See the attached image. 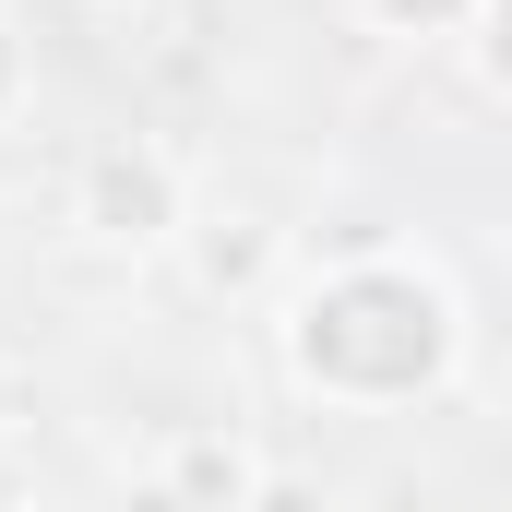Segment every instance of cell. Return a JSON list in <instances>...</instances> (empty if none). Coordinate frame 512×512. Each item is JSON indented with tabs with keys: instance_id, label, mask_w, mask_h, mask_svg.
<instances>
[{
	"instance_id": "6",
	"label": "cell",
	"mask_w": 512,
	"mask_h": 512,
	"mask_svg": "<svg viewBox=\"0 0 512 512\" xmlns=\"http://www.w3.org/2000/svg\"><path fill=\"white\" fill-rule=\"evenodd\" d=\"M239 512H334V501H322L310 477H251V501H239Z\"/></svg>"
},
{
	"instance_id": "5",
	"label": "cell",
	"mask_w": 512,
	"mask_h": 512,
	"mask_svg": "<svg viewBox=\"0 0 512 512\" xmlns=\"http://www.w3.org/2000/svg\"><path fill=\"white\" fill-rule=\"evenodd\" d=\"M501 0H370V24H393V36H465V24H489Z\"/></svg>"
},
{
	"instance_id": "4",
	"label": "cell",
	"mask_w": 512,
	"mask_h": 512,
	"mask_svg": "<svg viewBox=\"0 0 512 512\" xmlns=\"http://www.w3.org/2000/svg\"><path fill=\"white\" fill-rule=\"evenodd\" d=\"M251 477H262V465L239 453V441H215V429L167 453V489H179V512H239V501H251Z\"/></svg>"
},
{
	"instance_id": "2",
	"label": "cell",
	"mask_w": 512,
	"mask_h": 512,
	"mask_svg": "<svg viewBox=\"0 0 512 512\" xmlns=\"http://www.w3.org/2000/svg\"><path fill=\"white\" fill-rule=\"evenodd\" d=\"M179 215H191V191H179V155H167V143L131 131V143H96V155H84L72 227H84L96 251H131V262H143V251L179 239Z\"/></svg>"
},
{
	"instance_id": "7",
	"label": "cell",
	"mask_w": 512,
	"mask_h": 512,
	"mask_svg": "<svg viewBox=\"0 0 512 512\" xmlns=\"http://www.w3.org/2000/svg\"><path fill=\"white\" fill-rule=\"evenodd\" d=\"M12 96H24V36H12V12H0V120H12Z\"/></svg>"
},
{
	"instance_id": "8",
	"label": "cell",
	"mask_w": 512,
	"mask_h": 512,
	"mask_svg": "<svg viewBox=\"0 0 512 512\" xmlns=\"http://www.w3.org/2000/svg\"><path fill=\"white\" fill-rule=\"evenodd\" d=\"M108 512H179V489H167V477H131V489H120Z\"/></svg>"
},
{
	"instance_id": "9",
	"label": "cell",
	"mask_w": 512,
	"mask_h": 512,
	"mask_svg": "<svg viewBox=\"0 0 512 512\" xmlns=\"http://www.w3.org/2000/svg\"><path fill=\"white\" fill-rule=\"evenodd\" d=\"M0 417H12V370H0Z\"/></svg>"
},
{
	"instance_id": "3",
	"label": "cell",
	"mask_w": 512,
	"mask_h": 512,
	"mask_svg": "<svg viewBox=\"0 0 512 512\" xmlns=\"http://www.w3.org/2000/svg\"><path fill=\"white\" fill-rule=\"evenodd\" d=\"M179 251L203 274V298H251L262 274H274V227L262 215H179Z\"/></svg>"
},
{
	"instance_id": "1",
	"label": "cell",
	"mask_w": 512,
	"mask_h": 512,
	"mask_svg": "<svg viewBox=\"0 0 512 512\" xmlns=\"http://www.w3.org/2000/svg\"><path fill=\"white\" fill-rule=\"evenodd\" d=\"M453 358H465V310L417 262L358 251L286 298V370L334 405H417L453 382Z\"/></svg>"
}]
</instances>
